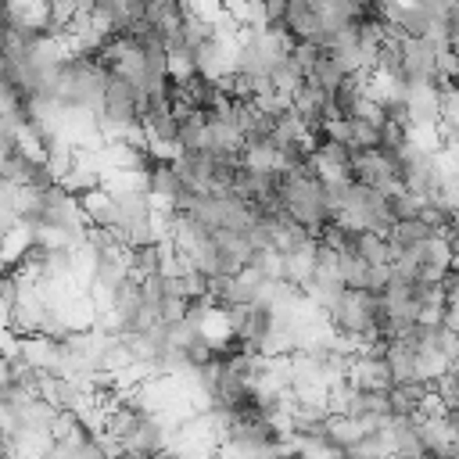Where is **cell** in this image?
<instances>
[{"mask_svg":"<svg viewBox=\"0 0 459 459\" xmlns=\"http://www.w3.org/2000/svg\"><path fill=\"white\" fill-rule=\"evenodd\" d=\"M402 54H405L409 82H434V75H437V47L427 36H405L402 39Z\"/></svg>","mask_w":459,"mask_h":459,"instance_id":"277c9868","label":"cell"},{"mask_svg":"<svg viewBox=\"0 0 459 459\" xmlns=\"http://www.w3.org/2000/svg\"><path fill=\"white\" fill-rule=\"evenodd\" d=\"M387 362H391L394 384L420 380V373H416V351H412V348H405L402 341H391V344H387Z\"/></svg>","mask_w":459,"mask_h":459,"instance_id":"9c48e42d","label":"cell"},{"mask_svg":"<svg viewBox=\"0 0 459 459\" xmlns=\"http://www.w3.org/2000/svg\"><path fill=\"white\" fill-rule=\"evenodd\" d=\"M405 147H409V126H405V122L387 118V122L380 126V151H384V154L402 158V151H405Z\"/></svg>","mask_w":459,"mask_h":459,"instance_id":"5bb4252c","label":"cell"},{"mask_svg":"<svg viewBox=\"0 0 459 459\" xmlns=\"http://www.w3.org/2000/svg\"><path fill=\"white\" fill-rule=\"evenodd\" d=\"M169 72H172V79L197 75V50L190 43H172L169 47Z\"/></svg>","mask_w":459,"mask_h":459,"instance_id":"8fae6325","label":"cell"},{"mask_svg":"<svg viewBox=\"0 0 459 459\" xmlns=\"http://www.w3.org/2000/svg\"><path fill=\"white\" fill-rule=\"evenodd\" d=\"M351 129H348V147L351 151H373L380 147V126L377 122H366V118H348Z\"/></svg>","mask_w":459,"mask_h":459,"instance_id":"4fadbf2b","label":"cell"},{"mask_svg":"<svg viewBox=\"0 0 459 459\" xmlns=\"http://www.w3.org/2000/svg\"><path fill=\"white\" fill-rule=\"evenodd\" d=\"M369 265L373 262H366L359 251L341 255V280H344V287L348 290H369Z\"/></svg>","mask_w":459,"mask_h":459,"instance_id":"30bf717a","label":"cell"},{"mask_svg":"<svg viewBox=\"0 0 459 459\" xmlns=\"http://www.w3.org/2000/svg\"><path fill=\"white\" fill-rule=\"evenodd\" d=\"M283 208H287L290 219H298L312 237H323L326 226L337 222V212H333L330 194H326V183H323L319 176H287Z\"/></svg>","mask_w":459,"mask_h":459,"instance_id":"6da1fadb","label":"cell"},{"mask_svg":"<svg viewBox=\"0 0 459 459\" xmlns=\"http://www.w3.org/2000/svg\"><path fill=\"white\" fill-rule=\"evenodd\" d=\"M366 437V430H362V423H359V416H330V423H326V441L330 445H337V448H351V445H359Z\"/></svg>","mask_w":459,"mask_h":459,"instance_id":"ba28073f","label":"cell"},{"mask_svg":"<svg viewBox=\"0 0 459 459\" xmlns=\"http://www.w3.org/2000/svg\"><path fill=\"white\" fill-rule=\"evenodd\" d=\"M405 104H409L412 126H434V122H441V90L434 82H412L405 90Z\"/></svg>","mask_w":459,"mask_h":459,"instance_id":"5b68a950","label":"cell"},{"mask_svg":"<svg viewBox=\"0 0 459 459\" xmlns=\"http://www.w3.org/2000/svg\"><path fill=\"white\" fill-rule=\"evenodd\" d=\"M434 233H437V230H434L427 219H398V222L391 226V233H387V240H391V247H394V258H398L402 251L423 247V244H427Z\"/></svg>","mask_w":459,"mask_h":459,"instance_id":"52a82bcc","label":"cell"},{"mask_svg":"<svg viewBox=\"0 0 459 459\" xmlns=\"http://www.w3.org/2000/svg\"><path fill=\"white\" fill-rule=\"evenodd\" d=\"M186 11L190 4L186 0H147V18L140 29L161 36L169 47L172 43H183V25H186Z\"/></svg>","mask_w":459,"mask_h":459,"instance_id":"7a4b0ae2","label":"cell"},{"mask_svg":"<svg viewBox=\"0 0 459 459\" xmlns=\"http://www.w3.org/2000/svg\"><path fill=\"white\" fill-rule=\"evenodd\" d=\"M348 380L359 391H391L394 387V373H391L387 355H351Z\"/></svg>","mask_w":459,"mask_h":459,"instance_id":"3957f363","label":"cell"},{"mask_svg":"<svg viewBox=\"0 0 459 459\" xmlns=\"http://www.w3.org/2000/svg\"><path fill=\"white\" fill-rule=\"evenodd\" d=\"M387 201H391V215H394V222H398V219H423V208H427V201H423L420 194H412L409 186L394 190Z\"/></svg>","mask_w":459,"mask_h":459,"instance_id":"7c38bea8","label":"cell"},{"mask_svg":"<svg viewBox=\"0 0 459 459\" xmlns=\"http://www.w3.org/2000/svg\"><path fill=\"white\" fill-rule=\"evenodd\" d=\"M79 204H82V212H86L90 226L115 230V226H118V219H122V212H118V197H115V190H111V186L86 190V194L79 197Z\"/></svg>","mask_w":459,"mask_h":459,"instance_id":"8992f818","label":"cell"}]
</instances>
